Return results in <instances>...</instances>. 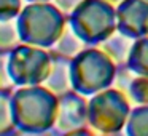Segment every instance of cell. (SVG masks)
Instances as JSON below:
<instances>
[{
    "label": "cell",
    "mask_w": 148,
    "mask_h": 136,
    "mask_svg": "<svg viewBox=\"0 0 148 136\" xmlns=\"http://www.w3.org/2000/svg\"><path fill=\"white\" fill-rule=\"evenodd\" d=\"M14 125L19 131L37 133L56 119V99L46 87H19L11 93Z\"/></svg>",
    "instance_id": "6da1fadb"
},
{
    "label": "cell",
    "mask_w": 148,
    "mask_h": 136,
    "mask_svg": "<svg viewBox=\"0 0 148 136\" xmlns=\"http://www.w3.org/2000/svg\"><path fill=\"white\" fill-rule=\"evenodd\" d=\"M51 69L49 55L40 46L19 43L8 51V72L14 87H30L45 82Z\"/></svg>",
    "instance_id": "7a4b0ae2"
},
{
    "label": "cell",
    "mask_w": 148,
    "mask_h": 136,
    "mask_svg": "<svg viewBox=\"0 0 148 136\" xmlns=\"http://www.w3.org/2000/svg\"><path fill=\"white\" fill-rule=\"evenodd\" d=\"M21 42L34 46H48L58 37V18L53 7L43 3L27 5L18 15Z\"/></svg>",
    "instance_id": "3957f363"
},
{
    "label": "cell",
    "mask_w": 148,
    "mask_h": 136,
    "mask_svg": "<svg viewBox=\"0 0 148 136\" xmlns=\"http://www.w3.org/2000/svg\"><path fill=\"white\" fill-rule=\"evenodd\" d=\"M21 42L18 18L0 19V51H10Z\"/></svg>",
    "instance_id": "277c9868"
},
{
    "label": "cell",
    "mask_w": 148,
    "mask_h": 136,
    "mask_svg": "<svg viewBox=\"0 0 148 136\" xmlns=\"http://www.w3.org/2000/svg\"><path fill=\"white\" fill-rule=\"evenodd\" d=\"M16 128L11 104V90L0 88V135L10 133Z\"/></svg>",
    "instance_id": "5b68a950"
},
{
    "label": "cell",
    "mask_w": 148,
    "mask_h": 136,
    "mask_svg": "<svg viewBox=\"0 0 148 136\" xmlns=\"http://www.w3.org/2000/svg\"><path fill=\"white\" fill-rule=\"evenodd\" d=\"M23 10V0H0V19L18 18Z\"/></svg>",
    "instance_id": "8992f818"
},
{
    "label": "cell",
    "mask_w": 148,
    "mask_h": 136,
    "mask_svg": "<svg viewBox=\"0 0 148 136\" xmlns=\"http://www.w3.org/2000/svg\"><path fill=\"white\" fill-rule=\"evenodd\" d=\"M14 85L8 72V51H0V88L11 90Z\"/></svg>",
    "instance_id": "52a82bcc"
},
{
    "label": "cell",
    "mask_w": 148,
    "mask_h": 136,
    "mask_svg": "<svg viewBox=\"0 0 148 136\" xmlns=\"http://www.w3.org/2000/svg\"><path fill=\"white\" fill-rule=\"evenodd\" d=\"M29 2H40V0H29Z\"/></svg>",
    "instance_id": "ba28073f"
}]
</instances>
